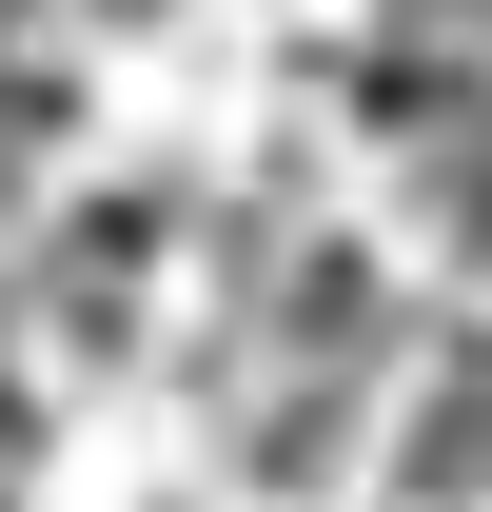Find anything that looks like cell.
Here are the masks:
<instances>
[{"label":"cell","mask_w":492,"mask_h":512,"mask_svg":"<svg viewBox=\"0 0 492 512\" xmlns=\"http://www.w3.org/2000/svg\"><path fill=\"white\" fill-rule=\"evenodd\" d=\"M394 453H414V473H492V335H453V375L414 394V434H394Z\"/></svg>","instance_id":"1"},{"label":"cell","mask_w":492,"mask_h":512,"mask_svg":"<svg viewBox=\"0 0 492 512\" xmlns=\"http://www.w3.org/2000/svg\"><path fill=\"white\" fill-rule=\"evenodd\" d=\"M99 20H158V0H99Z\"/></svg>","instance_id":"2"}]
</instances>
